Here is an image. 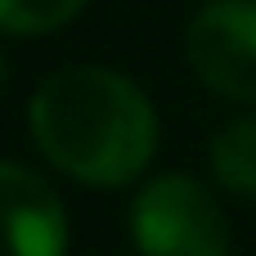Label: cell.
Returning a JSON list of instances; mask_svg holds the SVG:
<instances>
[{
  "label": "cell",
  "instance_id": "cell-1",
  "mask_svg": "<svg viewBox=\"0 0 256 256\" xmlns=\"http://www.w3.org/2000/svg\"><path fill=\"white\" fill-rule=\"evenodd\" d=\"M27 130L40 158L76 184H135L158 153V108L117 68L72 63L36 81L27 99Z\"/></svg>",
  "mask_w": 256,
  "mask_h": 256
},
{
  "label": "cell",
  "instance_id": "cell-2",
  "mask_svg": "<svg viewBox=\"0 0 256 256\" xmlns=\"http://www.w3.org/2000/svg\"><path fill=\"white\" fill-rule=\"evenodd\" d=\"M130 243L140 256H230V220L198 176L166 171L135 189Z\"/></svg>",
  "mask_w": 256,
  "mask_h": 256
},
{
  "label": "cell",
  "instance_id": "cell-3",
  "mask_svg": "<svg viewBox=\"0 0 256 256\" xmlns=\"http://www.w3.org/2000/svg\"><path fill=\"white\" fill-rule=\"evenodd\" d=\"M184 58L220 99L256 104V0H202L184 27Z\"/></svg>",
  "mask_w": 256,
  "mask_h": 256
},
{
  "label": "cell",
  "instance_id": "cell-4",
  "mask_svg": "<svg viewBox=\"0 0 256 256\" xmlns=\"http://www.w3.org/2000/svg\"><path fill=\"white\" fill-rule=\"evenodd\" d=\"M68 207L22 162H0V256H68Z\"/></svg>",
  "mask_w": 256,
  "mask_h": 256
},
{
  "label": "cell",
  "instance_id": "cell-5",
  "mask_svg": "<svg viewBox=\"0 0 256 256\" xmlns=\"http://www.w3.org/2000/svg\"><path fill=\"white\" fill-rule=\"evenodd\" d=\"M207 162H212V176L220 189H230L238 198H256V112H243L216 130Z\"/></svg>",
  "mask_w": 256,
  "mask_h": 256
},
{
  "label": "cell",
  "instance_id": "cell-6",
  "mask_svg": "<svg viewBox=\"0 0 256 256\" xmlns=\"http://www.w3.org/2000/svg\"><path fill=\"white\" fill-rule=\"evenodd\" d=\"M90 0H0V36H50Z\"/></svg>",
  "mask_w": 256,
  "mask_h": 256
},
{
  "label": "cell",
  "instance_id": "cell-7",
  "mask_svg": "<svg viewBox=\"0 0 256 256\" xmlns=\"http://www.w3.org/2000/svg\"><path fill=\"white\" fill-rule=\"evenodd\" d=\"M4 86H9V58H4V50H0V94H4Z\"/></svg>",
  "mask_w": 256,
  "mask_h": 256
}]
</instances>
